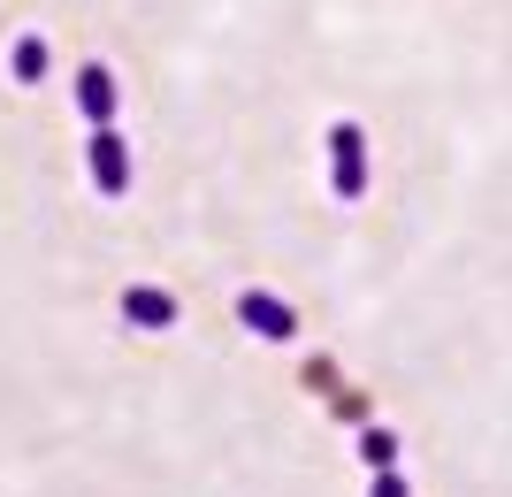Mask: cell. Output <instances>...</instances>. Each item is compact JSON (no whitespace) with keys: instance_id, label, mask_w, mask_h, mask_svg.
Instances as JSON below:
<instances>
[{"instance_id":"7","label":"cell","mask_w":512,"mask_h":497,"mask_svg":"<svg viewBox=\"0 0 512 497\" xmlns=\"http://www.w3.org/2000/svg\"><path fill=\"white\" fill-rule=\"evenodd\" d=\"M360 459L375 467V475H383V467H398V436H390V429H367V436H360Z\"/></svg>"},{"instance_id":"6","label":"cell","mask_w":512,"mask_h":497,"mask_svg":"<svg viewBox=\"0 0 512 497\" xmlns=\"http://www.w3.org/2000/svg\"><path fill=\"white\" fill-rule=\"evenodd\" d=\"M8 69H16V85H39L46 77V39L39 31H23V39L8 46Z\"/></svg>"},{"instance_id":"2","label":"cell","mask_w":512,"mask_h":497,"mask_svg":"<svg viewBox=\"0 0 512 497\" xmlns=\"http://www.w3.org/2000/svg\"><path fill=\"white\" fill-rule=\"evenodd\" d=\"M237 322L253 329V337H268V345H291V337H299V314H291L276 291H237Z\"/></svg>"},{"instance_id":"4","label":"cell","mask_w":512,"mask_h":497,"mask_svg":"<svg viewBox=\"0 0 512 497\" xmlns=\"http://www.w3.org/2000/svg\"><path fill=\"white\" fill-rule=\"evenodd\" d=\"M115 100H123V92H115V69H107V62L77 69V108H85L92 130H115Z\"/></svg>"},{"instance_id":"1","label":"cell","mask_w":512,"mask_h":497,"mask_svg":"<svg viewBox=\"0 0 512 497\" xmlns=\"http://www.w3.org/2000/svg\"><path fill=\"white\" fill-rule=\"evenodd\" d=\"M329 192L337 199L367 192V130L360 123H329Z\"/></svg>"},{"instance_id":"5","label":"cell","mask_w":512,"mask_h":497,"mask_svg":"<svg viewBox=\"0 0 512 497\" xmlns=\"http://www.w3.org/2000/svg\"><path fill=\"white\" fill-rule=\"evenodd\" d=\"M123 322L130 329H176V299H169V291H153V283H130V291H123Z\"/></svg>"},{"instance_id":"3","label":"cell","mask_w":512,"mask_h":497,"mask_svg":"<svg viewBox=\"0 0 512 497\" xmlns=\"http://www.w3.org/2000/svg\"><path fill=\"white\" fill-rule=\"evenodd\" d=\"M92 184H100V199H123L130 192V146H123V130H92Z\"/></svg>"},{"instance_id":"8","label":"cell","mask_w":512,"mask_h":497,"mask_svg":"<svg viewBox=\"0 0 512 497\" xmlns=\"http://www.w3.org/2000/svg\"><path fill=\"white\" fill-rule=\"evenodd\" d=\"M367 497H413V490H406V475H398V467H383V475H375V490H367Z\"/></svg>"}]
</instances>
